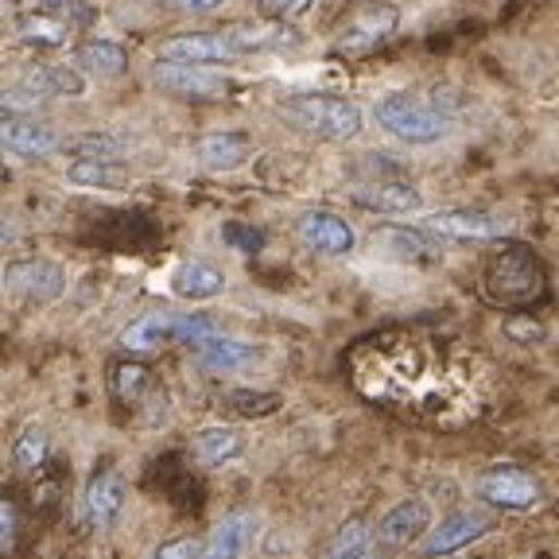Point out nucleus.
I'll return each instance as SVG.
<instances>
[{
	"label": "nucleus",
	"instance_id": "f257e3e1",
	"mask_svg": "<svg viewBox=\"0 0 559 559\" xmlns=\"http://www.w3.org/2000/svg\"><path fill=\"white\" fill-rule=\"evenodd\" d=\"M548 292V272L540 257L524 245H509L489 257L486 264V296L501 307H528Z\"/></svg>",
	"mask_w": 559,
	"mask_h": 559
},
{
	"label": "nucleus",
	"instance_id": "f03ea898",
	"mask_svg": "<svg viewBox=\"0 0 559 559\" xmlns=\"http://www.w3.org/2000/svg\"><path fill=\"white\" fill-rule=\"evenodd\" d=\"M280 117L296 129L323 140H354L361 132V109L346 97L331 94H296L280 105Z\"/></svg>",
	"mask_w": 559,
	"mask_h": 559
},
{
	"label": "nucleus",
	"instance_id": "7ed1b4c3",
	"mask_svg": "<svg viewBox=\"0 0 559 559\" xmlns=\"http://www.w3.org/2000/svg\"><path fill=\"white\" fill-rule=\"evenodd\" d=\"M214 334V323L206 314H171V311H152L140 314L136 323L121 331L124 354H152V349L167 346V342H183V346H199L202 338Z\"/></svg>",
	"mask_w": 559,
	"mask_h": 559
},
{
	"label": "nucleus",
	"instance_id": "20e7f679",
	"mask_svg": "<svg viewBox=\"0 0 559 559\" xmlns=\"http://www.w3.org/2000/svg\"><path fill=\"white\" fill-rule=\"evenodd\" d=\"M377 124L384 132H393L404 144H436L451 132V121H447L439 109L424 105L412 94H389L377 102Z\"/></svg>",
	"mask_w": 559,
	"mask_h": 559
},
{
	"label": "nucleus",
	"instance_id": "39448f33",
	"mask_svg": "<svg viewBox=\"0 0 559 559\" xmlns=\"http://www.w3.org/2000/svg\"><path fill=\"white\" fill-rule=\"evenodd\" d=\"M478 498L493 509L521 513V509H533L540 501V481L521 466H489L478 478Z\"/></svg>",
	"mask_w": 559,
	"mask_h": 559
},
{
	"label": "nucleus",
	"instance_id": "423d86ee",
	"mask_svg": "<svg viewBox=\"0 0 559 559\" xmlns=\"http://www.w3.org/2000/svg\"><path fill=\"white\" fill-rule=\"evenodd\" d=\"M428 533H431V506L424 498L396 501V506L377 521V544L389 551L412 548V544H419Z\"/></svg>",
	"mask_w": 559,
	"mask_h": 559
},
{
	"label": "nucleus",
	"instance_id": "0eeeda50",
	"mask_svg": "<svg viewBox=\"0 0 559 559\" xmlns=\"http://www.w3.org/2000/svg\"><path fill=\"white\" fill-rule=\"evenodd\" d=\"M159 59L167 62H191V67H214V62L241 59L237 44L229 39V32H187L171 35L164 47H159Z\"/></svg>",
	"mask_w": 559,
	"mask_h": 559
},
{
	"label": "nucleus",
	"instance_id": "6e6552de",
	"mask_svg": "<svg viewBox=\"0 0 559 559\" xmlns=\"http://www.w3.org/2000/svg\"><path fill=\"white\" fill-rule=\"evenodd\" d=\"M396 24H401V12L393 9V4H369V9H358L354 16L346 20V27L338 32V51H369V47L384 44L389 35L396 32Z\"/></svg>",
	"mask_w": 559,
	"mask_h": 559
},
{
	"label": "nucleus",
	"instance_id": "1a4fd4ad",
	"mask_svg": "<svg viewBox=\"0 0 559 559\" xmlns=\"http://www.w3.org/2000/svg\"><path fill=\"white\" fill-rule=\"evenodd\" d=\"M4 284L12 296L27 299V304H51L67 288V272L51 261H16L4 272Z\"/></svg>",
	"mask_w": 559,
	"mask_h": 559
},
{
	"label": "nucleus",
	"instance_id": "9d476101",
	"mask_svg": "<svg viewBox=\"0 0 559 559\" xmlns=\"http://www.w3.org/2000/svg\"><path fill=\"white\" fill-rule=\"evenodd\" d=\"M296 229L299 241L323 257H346L354 249V241H358L354 226L342 214H334V210H307L304 218L296 222Z\"/></svg>",
	"mask_w": 559,
	"mask_h": 559
},
{
	"label": "nucleus",
	"instance_id": "9b49d317",
	"mask_svg": "<svg viewBox=\"0 0 559 559\" xmlns=\"http://www.w3.org/2000/svg\"><path fill=\"white\" fill-rule=\"evenodd\" d=\"M486 516L471 513V509H459V513L443 516L439 524H431V533L419 540V551L428 559H443L451 551H463L466 544H474L478 536H486Z\"/></svg>",
	"mask_w": 559,
	"mask_h": 559
},
{
	"label": "nucleus",
	"instance_id": "f8f14e48",
	"mask_svg": "<svg viewBox=\"0 0 559 559\" xmlns=\"http://www.w3.org/2000/svg\"><path fill=\"white\" fill-rule=\"evenodd\" d=\"M431 237H451V241H493L506 234V222L481 210H443L424 222Z\"/></svg>",
	"mask_w": 559,
	"mask_h": 559
},
{
	"label": "nucleus",
	"instance_id": "ddd939ff",
	"mask_svg": "<svg viewBox=\"0 0 559 559\" xmlns=\"http://www.w3.org/2000/svg\"><path fill=\"white\" fill-rule=\"evenodd\" d=\"M156 86H164L167 94L191 97V102H210V97L226 94V79L222 74H210V70H199L191 62H156Z\"/></svg>",
	"mask_w": 559,
	"mask_h": 559
},
{
	"label": "nucleus",
	"instance_id": "4468645a",
	"mask_svg": "<svg viewBox=\"0 0 559 559\" xmlns=\"http://www.w3.org/2000/svg\"><path fill=\"white\" fill-rule=\"evenodd\" d=\"M124 498H129V486L117 471L94 474V481L86 486V498H82V513L94 528H109L117 516L124 513Z\"/></svg>",
	"mask_w": 559,
	"mask_h": 559
},
{
	"label": "nucleus",
	"instance_id": "2eb2a0df",
	"mask_svg": "<svg viewBox=\"0 0 559 559\" xmlns=\"http://www.w3.org/2000/svg\"><path fill=\"white\" fill-rule=\"evenodd\" d=\"M354 202H358L361 210H369V214H419V210H424V194L408 183H396V179L358 187Z\"/></svg>",
	"mask_w": 559,
	"mask_h": 559
},
{
	"label": "nucleus",
	"instance_id": "dca6fc26",
	"mask_svg": "<svg viewBox=\"0 0 559 559\" xmlns=\"http://www.w3.org/2000/svg\"><path fill=\"white\" fill-rule=\"evenodd\" d=\"M257 533V516L253 513H229L214 524V533L206 536V548L202 559H245L249 544Z\"/></svg>",
	"mask_w": 559,
	"mask_h": 559
},
{
	"label": "nucleus",
	"instance_id": "f3484780",
	"mask_svg": "<svg viewBox=\"0 0 559 559\" xmlns=\"http://www.w3.org/2000/svg\"><path fill=\"white\" fill-rule=\"evenodd\" d=\"M199 354V366L210 369V373H234V369L249 366L257 358V346L253 342H241V338H222V334H210L202 338L199 346H191Z\"/></svg>",
	"mask_w": 559,
	"mask_h": 559
},
{
	"label": "nucleus",
	"instance_id": "a211bd4d",
	"mask_svg": "<svg viewBox=\"0 0 559 559\" xmlns=\"http://www.w3.org/2000/svg\"><path fill=\"white\" fill-rule=\"evenodd\" d=\"M0 140L12 156H47V152L59 148V136H55L47 124L27 121V117H9L4 129H0Z\"/></svg>",
	"mask_w": 559,
	"mask_h": 559
},
{
	"label": "nucleus",
	"instance_id": "6ab92c4d",
	"mask_svg": "<svg viewBox=\"0 0 559 559\" xmlns=\"http://www.w3.org/2000/svg\"><path fill=\"white\" fill-rule=\"evenodd\" d=\"M191 451L202 466H226L245 454V436L237 428H202Z\"/></svg>",
	"mask_w": 559,
	"mask_h": 559
},
{
	"label": "nucleus",
	"instance_id": "aec40b11",
	"mask_svg": "<svg viewBox=\"0 0 559 559\" xmlns=\"http://www.w3.org/2000/svg\"><path fill=\"white\" fill-rule=\"evenodd\" d=\"M171 288H175V296H183V299H214L226 292V276H222L214 264L187 261L175 269Z\"/></svg>",
	"mask_w": 559,
	"mask_h": 559
},
{
	"label": "nucleus",
	"instance_id": "412c9836",
	"mask_svg": "<svg viewBox=\"0 0 559 559\" xmlns=\"http://www.w3.org/2000/svg\"><path fill=\"white\" fill-rule=\"evenodd\" d=\"M229 39L237 44L241 55L253 51H280V47H296L299 35L284 24H237L229 27Z\"/></svg>",
	"mask_w": 559,
	"mask_h": 559
},
{
	"label": "nucleus",
	"instance_id": "4be33fe9",
	"mask_svg": "<svg viewBox=\"0 0 559 559\" xmlns=\"http://www.w3.org/2000/svg\"><path fill=\"white\" fill-rule=\"evenodd\" d=\"M67 179L74 187H97V191H121L129 187V167L117 159H79L67 167Z\"/></svg>",
	"mask_w": 559,
	"mask_h": 559
},
{
	"label": "nucleus",
	"instance_id": "5701e85b",
	"mask_svg": "<svg viewBox=\"0 0 559 559\" xmlns=\"http://www.w3.org/2000/svg\"><path fill=\"white\" fill-rule=\"evenodd\" d=\"M20 86H27L39 97H47V94H70L74 97V94L86 90V79L70 67H27V74L20 79Z\"/></svg>",
	"mask_w": 559,
	"mask_h": 559
},
{
	"label": "nucleus",
	"instance_id": "b1692460",
	"mask_svg": "<svg viewBox=\"0 0 559 559\" xmlns=\"http://www.w3.org/2000/svg\"><path fill=\"white\" fill-rule=\"evenodd\" d=\"M253 152V144L241 136V132H210L206 140L199 144V159L206 167H237L245 164V156Z\"/></svg>",
	"mask_w": 559,
	"mask_h": 559
},
{
	"label": "nucleus",
	"instance_id": "393cba45",
	"mask_svg": "<svg viewBox=\"0 0 559 559\" xmlns=\"http://www.w3.org/2000/svg\"><path fill=\"white\" fill-rule=\"evenodd\" d=\"M381 245L393 257H401V261H431L436 257V241H431L428 229H381Z\"/></svg>",
	"mask_w": 559,
	"mask_h": 559
},
{
	"label": "nucleus",
	"instance_id": "a878e982",
	"mask_svg": "<svg viewBox=\"0 0 559 559\" xmlns=\"http://www.w3.org/2000/svg\"><path fill=\"white\" fill-rule=\"evenodd\" d=\"M373 533H369L366 521H346L331 533V540L323 544V559H358L369 551Z\"/></svg>",
	"mask_w": 559,
	"mask_h": 559
},
{
	"label": "nucleus",
	"instance_id": "bb28decb",
	"mask_svg": "<svg viewBox=\"0 0 559 559\" xmlns=\"http://www.w3.org/2000/svg\"><path fill=\"white\" fill-rule=\"evenodd\" d=\"M79 62L86 70L105 74V79H117V74H124V67H129V55H124V47L114 44V39H90L79 51Z\"/></svg>",
	"mask_w": 559,
	"mask_h": 559
},
{
	"label": "nucleus",
	"instance_id": "cd10ccee",
	"mask_svg": "<svg viewBox=\"0 0 559 559\" xmlns=\"http://www.w3.org/2000/svg\"><path fill=\"white\" fill-rule=\"evenodd\" d=\"M124 148L129 144L121 136H114V132H82V136L62 144V152H70L74 159H121Z\"/></svg>",
	"mask_w": 559,
	"mask_h": 559
},
{
	"label": "nucleus",
	"instance_id": "c85d7f7f",
	"mask_svg": "<svg viewBox=\"0 0 559 559\" xmlns=\"http://www.w3.org/2000/svg\"><path fill=\"white\" fill-rule=\"evenodd\" d=\"M47 451H51V443H47V431L44 428H24L16 436V443H12V466H16L20 474H35L39 466L47 463Z\"/></svg>",
	"mask_w": 559,
	"mask_h": 559
},
{
	"label": "nucleus",
	"instance_id": "c756f323",
	"mask_svg": "<svg viewBox=\"0 0 559 559\" xmlns=\"http://www.w3.org/2000/svg\"><path fill=\"white\" fill-rule=\"evenodd\" d=\"M148 384H152V369L140 366V361H121L109 373V389H114V396L121 404H136L140 396L148 393Z\"/></svg>",
	"mask_w": 559,
	"mask_h": 559
},
{
	"label": "nucleus",
	"instance_id": "7c9ffc66",
	"mask_svg": "<svg viewBox=\"0 0 559 559\" xmlns=\"http://www.w3.org/2000/svg\"><path fill=\"white\" fill-rule=\"evenodd\" d=\"M62 35H67V27H62L59 16H47V12H35V16H27L24 24H20V39L24 44H39V47H59Z\"/></svg>",
	"mask_w": 559,
	"mask_h": 559
},
{
	"label": "nucleus",
	"instance_id": "2f4dec72",
	"mask_svg": "<svg viewBox=\"0 0 559 559\" xmlns=\"http://www.w3.org/2000/svg\"><path fill=\"white\" fill-rule=\"evenodd\" d=\"M229 408L245 419H261V416H272L280 408V393H257V389H237L229 393Z\"/></svg>",
	"mask_w": 559,
	"mask_h": 559
},
{
	"label": "nucleus",
	"instance_id": "473e14b6",
	"mask_svg": "<svg viewBox=\"0 0 559 559\" xmlns=\"http://www.w3.org/2000/svg\"><path fill=\"white\" fill-rule=\"evenodd\" d=\"M202 548H206V540H199V536H175V540L159 544L152 559H202Z\"/></svg>",
	"mask_w": 559,
	"mask_h": 559
},
{
	"label": "nucleus",
	"instance_id": "72a5a7b5",
	"mask_svg": "<svg viewBox=\"0 0 559 559\" xmlns=\"http://www.w3.org/2000/svg\"><path fill=\"white\" fill-rule=\"evenodd\" d=\"M506 334L513 342H540L544 326L536 323V319H506Z\"/></svg>",
	"mask_w": 559,
	"mask_h": 559
},
{
	"label": "nucleus",
	"instance_id": "f704fd0d",
	"mask_svg": "<svg viewBox=\"0 0 559 559\" xmlns=\"http://www.w3.org/2000/svg\"><path fill=\"white\" fill-rule=\"evenodd\" d=\"M0 544H4V551H12V544H16V506L12 501L0 506Z\"/></svg>",
	"mask_w": 559,
	"mask_h": 559
},
{
	"label": "nucleus",
	"instance_id": "c9c22d12",
	"mask_svg": "<svg viewBox=\"0 0 559 559\" xmlns=\"http://www.w3.org/2000/svg\"><path fill=\"white\" fill-rule=\"evenodd\" d=\"M226 237H229L234 245H241L245 253H257V249L264 245V237H261V234H249V229H241V226H229V229H226Z\"/></svg>",
	"mask_w": 559,
	"mask_h": 559
},
{
	"label": "nucleus",
	"instance_id": "e433bc0d",
	"mask_svg": "<svg viewBox=\"0 0 559 559\" xmlns=\"http://www.w3.org/2000/svg\"><path fill=\"white\" fill-rule=\"evenodd\" d=\"M311 4H314V0H269V9L276 12L280 20H284V16H304Z\"/></svg>",
	"mask_w": 559,
	"mask_h": 559
},
{
	"label": "nucleus",
	"instance_id": "4c0bfd02",
	"mask_svg": "<svg viewBox=\"0 0 559 559\" xmlns=\"http://www.w3.org/2000/svg\"><path fill=\"white\" fill-rule=\"evenodd\" d=\"M167 4H175V9H187V12H214V9H222L226 0H167Z\"/></svg>",
	"mask_w": 559,
	"mask_h": 559
},
{
	"label": "nucleus",
	"instance_id": "58836bf2",
	"mask_svg": "<svg viewBox=\"0 0 559 559\" xmlns=\"http://www.w3.org/2000/svg\"><path fill=\"white\" fill-rule=\"evenodd\" d=\"M358 559H369V556H358Z\"/></svg>",
	"mask_w": 559,
	"mask_h": 559
}]
</instances>
